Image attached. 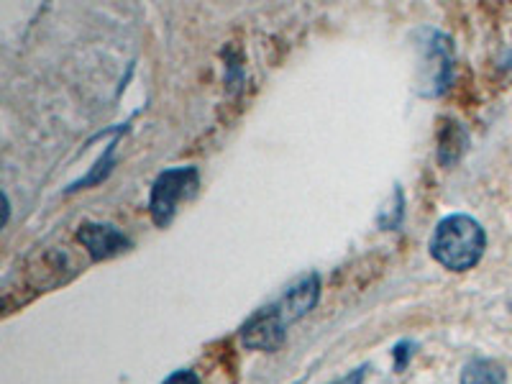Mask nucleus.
<instances>
[{
  "label": "nucleus",
  "mask_w": 512,
  "mask_h": 384,
  "mask_svg": "<svg viewBox=\"0 0 512 384\" xmlns=\"http://www.w3.org/2000/svg\"><path fill=\"white\" fill-rule=\"evenodd\" d=\"M487 251V231L469 213H448L433 228L428 254L448 272H469Z\"/></svg>",
  "instance_id": "f257e3e1"
},
{
  "label": "nucleus",
  "mask_w": 512,
  "mask_h": 384,
  "mask_svg": "<svg viewBox=\"0 0 512 384\" xmlns=\"http://www.w3.org/2000/svg\"><path fill=\"white\" fill-rule=\"evenodd\" d=\"M415 44H418V93L423 98H441L454 82V39L443 31L423 26L415 31Z\"/></svg>",
  "instance_id": "f03ea898"
},
{
  "label": "nucleus",
  "mask_w": 512,
  "mask_h": 384,
  "mask_svg": "<svg viewBox=\"0 0 512 384\" xmlns=\"http://www.w3.org/2000/svg\"><path fill=\"white\" fill-rule=\"evenodd\" d=\"M200 190V169L195 164L162 169L149 190V218L157 228H169L182 203L192 200Z\"/></svg>",
  "instance_id": "7ed1b4c3"
},
{
  "label": "nucleus",
  "mask_w": 512,
  "mask_h": 384,
  "mask_svg": "<svg viewBox=\"0 0 512 384\" xmlns=\"http://www.w3.org/2000/svg\"><path fill=\"white\" fill-rule=\"evenodd\" d=\"M77 241L82 244V249L88 251L90 262H108V259H116V256L126 254V251L134 249V241L126 231H121L113 223L103 221H82L75 231Z\"/></svg>",
  "instance_id": "20e7f679"
},
{
  "label": "nucleus",
  "mask_w": 512,
  "mask_h": 384,
  "mask_svg": "<svg viewBox=\"0 0 512 384\" xmlns=\"http://www.w3.org/2000/svg\"><path fill=\"white\" fill-rule=\"evenodd\" d=\"M287 331L290 328L285 326V320L277 315V310L269 303L244 320V326L239 328V336L246 349L274 354V351H280L285 346Z\"/></svg>",
  "instance_id": "39448f33"
},
{
  "label": "nucleus",
  "mask_w": 512,
  "mask_h": 384,
  "mask_svg": "<svg viewBox=\"0 0 512 384\" xmlns=\"http://www.w3.org/2000/svg\"><path fill=\"white\" fill-rule=\"evenodd\" d=\"M320 292H323V280H320L318 272H305L300 274L290 287L282 290V295L272 303V308L277 310L285 326H295L297 320H303L310 310L318 305Z\"/></svg>",
  "instance_id": "423d86ee"
},
{
  "label": "nucleus",
  "mask_w": 512,
  "mask_h": 384,
  "mask_svg": "<svg viewBox=\"0 0 512 384\" xmlns=\"http://www.w3.org/2000/svg\"><path fill=\"white\" fill-rule=\"evenodd\" d=\"M469 146V131L456 118H443L436 139V157L443 169H451L461 162Z\"/></svg>",
  "instance_id": "0eeeda50"
},
{
  "label": "nucleus",
  "mask_w": 512,
  "mask_h": 384,
  "mask_svg": "<svg viewBox=\"0 0 512 384\" xmlns=\"http://www.w3.org/2000/svg\"><path fill=\"white\" fill-rule=\"evenodd\" d=\"M128 131V123H123V126L116 128V136H113L108 144H105V152L100 154V159L95 162V167L90 169L88 175L80 177V180L72 182L70 187H67V192H77V190H88V187H95L100 185V182H105L108 177H111L113 167H116V152H118V144H121L123 134Z\"/></svg>",
  "instance_id": "6e6552de"
},
{
  "label": "nucleus",
  "mask_w": 512,
  "mask_h": 384,
  "mask_svg": "<svg viewBox=\"0 0 512 384\" xmlns=\"http://www.w3.org/2000/svg\"><path fill=\"white\" fill-rule=\"evenodd\" d=\"M459 384H507V372L500 361L477 356L461 369Z\"/></svg>",
  "instance_id": "1a4fd4ad"
},
{
  "label": "nucleus",
  "mask_w": 512,
  "mask_h": 384,
  "mask_svg": "<svg viewBox=\"0 0 512 384\" xmlns=\"http://www.w3.org/2000/svg\"><path fill=\"white\" fill-rule=\"evenodd\" d=\"M415 351H418V344H415L413 338H402V341H397L395 346H392V359H395V372H402V369L408 367L410 361H413Z\"/></svg>",
  "instance_id": "9d476101"
},
{
  "label": "nucleus",
  "mask_w": 512,
  "mask_h": 384,
  "mask_svg": "<svg viewBox=\"0 0 512 384\" xmlns=\"http://www.w3.org/2000/svg\"><path fill=\"white\" fill-rule=\"evenodd\" d=\"M162 384H203L200 377L192 369H177V372L169 374Z\"/></svg>",
  "instance_id": "9b49d317"
},
{
  "label": "nucleus",
  "mask_w": 512,
  "mask_h": 384,
  "mask_svg": "<svg viewBox=\"0 0 512 384\" xmlns=\"http://www.w3.org/2000/svg\"><path fill=\"white\" fill-rule=\"evenodd\" d=\"M364 377H367V367H359V369H354V372L346 374V377L336 379V382H331V384H364Z\"/></svg>",
  "instance_id": "f8f14e48"
},
{
  "label": "nucleus",
  "mask_w": 512,
  "mask_h": 384,
  "mask_svg": "<svg viewBox=\"0 0 512 384\" xmlns=\"http://www.w3.org/2000/svg\"><path fill=\"white\" fill-rule=\"evenodd\" d=\"M11 221V200H8V192H3V226H8Z\"/></svg>",
  "instance_id": "ddd939ff"
}]
</instances>
